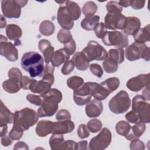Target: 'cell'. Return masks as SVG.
I'll list each match as a JSON object with an SVG mask.
<instances>
[{"mask_svg":"<svg viewBox=\"0 0 150 150\" xmlns=\"http://www.w3.org/2000/svg\"><path fill=\"white\" fill-rule=\"evenodd\" d=\"M43 101L38 110L39 117L53 116L58 110V104L62 100L61 91L56 88H50L40 94Z\"/></svg>","mask_w":150,"mask_h":150,"instance_id":"1","label":"cell"},{"mask_svg":"<svg viewBox=\"0 0 150 150\" xmlns=\"http://www.w3.org/2000/svg\"><path fill=\"white\" fill-rule=\"evenodd\" d=\"M21 64L23 69L28 72L32 78L41 77L44 71V60L38 52L30 51L24 53L22 57Z\"/></svg>","mask_w":150,"mask_h":150,"instance_id":"2","label":"cell"},{"mask_svg":"<svg viewBox=\"0 0 150 150\" xmlns=\"http://www.w3.org/2000/svg\"><path fill=\"white\" fill-rule=\"evenodd\" d=\"M39 117L38 113L35 110L25 107L15 112L13 125L21 127L24 131L28 130L37 123Z\"/></svg>","mask_w":150,"mask_h":150,"instance_id":"3","label":"cell"},{"mask_svg":"<svg viewBox=\"0 0 150 150\" xmlns=\"http://www.w3.org/2000/svg\"><path fill=\"white\" fill-rule=\"evenodd\" d=\"M131 104V101L128 94L124 90H121L109 101L108 107L112 112L120 114L126 112Z\"/></svg>","mask_w":150,"mask_h":150,"instance_id":"4","label":"cell"},{"mask_svg":"<svg viewBox=\"0 0 150 150\" xmlns=\"http://www.w3.org/2000/svg\"><path fill=\"white\" fill-rule=\"evenodd\" d=\"M124 60V51L122 49H112L109 50L105 59L103 62L104 70L108 73H115L118 65Z\"/></svg>","mask_w":150,"mask_h":150,"instance_id":"5","label":"cell"},{"mask_svg":"<svg viewBox=\"0 0 150 150\" xmlns=\"http://www.w3.org/2000/svg\"><path fill=\"white\" fill-rule=\"evenodd\" d=\"M149 103L146 102L142 95H136L132 98V111L137 115L139 121L144 123L150 122Z\"/></svg>","mask_w":150,"mask_h":150,"instance_id":"6","label":"cell"},{"mask_svg":"<svg viewBox=\"0 0 150 150\" xmlns=\"http://www.w3.org/2000/svg\"><path fill=\"white\" fill-rule=\"evenodd\" d=\"M28 1L2 0L1 9L4 16L8 18H19L21 14V8L25 6Z\"/></svg>","mask_w":150,"mask_h":150,"instance_id":"7","label":"cell"},{"mask_svg":"<svg viewBox=\"0 0 150 150\" xmlns=\"http://www.w3.org/2000/svg\"><path fill=\"white\" fill-rule=\"evenodd\" d=\"M81 52L90 62L104 60L107 55V52L105 49L95 40L89 41Z\"/></svg>","mask_w":150,"mask_h":150,"instance_id":"8","label":"cell"},{"mask_svg":"<svg viewBox=\"0 0 150 150\" xmlns=\"http://www.w3.org/2000/svg\"><path fill=\"white\" fill-rule=\"evenodd\" d=\"M106 46H112L116 49H122L128 45V36L120 31H107L102 38Z\"/></svg>","mask_w":150,"mask_h":150,"instance_id":"9","label":"cell"},{"mask_svg":"<svg viewBox=\"0 0 150 150\" xmlns=\"http://www.w3.org/2000/svg\"><path fill=\"white\" fill-rule=\"evenodd\" d=\"M95 84L96 82H86L79 88L73 90V100L77 105H84L91 100Z\"/></svg>","mask_w":150,"mask_h":150,"instance_id":"10","label":"cell"},{"mask_svg":"<svg viewBox=\"0 0 150 150\" xmlns=\"http://www.w3.org/2000/svg\"><path fill=\"white\" fill-rule=\"evenodd\" d=\"M112 140V134L107 128H104L100 132L91 139L89 149L91 150H103L107 148Z\"/></svg>","mask_w":150,"mask_h":150,"instance_id":"11","label":"cell"},{"mask_svg":"<svg viewBox=\"0 0 150 150\" xmlns=\"http://www.w3.org/2000/svg\"><path fill=\"white\" fill-rule=\"evenodd\" d=\"M127 18L121 13L107 12L104 18V25L107 29L123 30L126 23Z\"/></svg>","mask_w":150,"mask_h":150,"instance_id":"12","label":"cell"},{"mask_svg":"<svg viewBox=\"0 0 150 150\" xmlns=\"http://www.w3.org/2000/svg\"><path fill=\"white\" fill-rule=\"evenodd\" d=\"M0 54L10 62H15L18 59V49L2 35L0 36Z\"/></svg>","mask_w":150,"mask_h":150,"instance_id":"13","label":"cell"},{"mask_svg":"<svg viewBox=\"0 0 150 150\" xmlns=\"http://www.w3.org/2000/svg\"><path fill=\"white\" fill-rule=\"evenodd\" d=\"M56 3L60 4V6L57 11V19L59 25L66 30H70L74 26V21L71 16L69 13L66 6H65L64 1H55Z\"/></svg>","mask_w":150,"mask_h":150,"instance_id":"14","label":"cell"},{"mask_svg":"<svg viewBox=\"0 0 150 150\" xmlns=\"http://www.w3.org/2000/svg\"><path fill=\"white\" fill-rule=\"evenodd\" d=\"M49 145L51 149H75L76 143L73 140L64 141L62 134H53L49 139Z\"/></svg>","mask_w":150,"mask_h":150,"instance_id":"15","label":"cell"},{"mask_svg":"<svg viewBox=\"0 0 150 150\" xmlns=\"http://www.w3.org/2000/svg\"><path fill=\"white\" fill-rule=\"evenodd\" d=\"M127 87L132 91L138 92L143 88L149 86V73L139 74L128 80Z\"/></svg>","mask_w":150,"mask_h":150,"instance_id":"16","label":"cell"},{"mask_svg":"<svg viewBox=\"0 0 150 150\" xmlns=\"http://www.w3.org/2000/svg\"><path fill=\"white\" fill-rule=\"evenodd\" d=\"M147 47L145 44H139L133 43L130 45L125 50L126 59L131 62L138 60L142 57V53L145 49Z\"/></svg>","mask_w":150,"mask_h":150,"instance_id":"17","label":"cell"},{"mask_svg":"<svg viewBox=\"0 0 150 150\" xmlns=\"http://www.w3.org/2000/svg\"><path fill=\"white\" fill-rule=\"evenodd\" d=\"M74 129V124L70 120L53 122L52 134H65L71 132Z\"/></svg>","mask_w":150,"mask_h":150,"instance_id":"18","label":"cell"},{"mask_svg":"<svg viewBox=\"0 0 150 150\" xmlns=\"http://www.w3.org/2000/svg\"><path fill=\"white\" fill-rule=\"evenodd\" d=\"M103 110V104L101 101L91 100L86 105V114L89 118H95L100 116Z\"/></svg>","mask_w":150,"mask_h":150,"instance_id":"19","label":"cell"},{"mask_svg":"<svg viewBox=\"0 0 150 150\" xmlns=\"http://www.w3.org/2000/svg\"><path fill=\"white\" fill-rule=\"evenodd\" d=\"M6 34L9 39L15 41V46L21 45L19 39L22 35V31L20 26L15 24L8 25L6 27Z\"/></svg>","mask_w":150,"mask_h":150,"instance_id":"20","label":"cell"},{"mask_svg":"<svg viewBox=\"0 0 150 150\" xmlns=\"http://www.w3.org/2000/svg\"><path fill=\"white\" fill-rule=\"evenodd\" d=\"M139 19L135 16H128L126 19L125 26L123 29L124 33L127 35H134L141 27Z\"/></svg>","mask_w":150,"mask_h":150,"instance_id":"21","label":"cell"},{"mask_svg":"<svg viewBox=\"0 0 150 150\" xmlns=\"http://www.w3.org/2000/svg\"><path fill=\"white\" fill-rule=\"evenodd\" d=\"M38 47L43 53L46 64H49L52 59L54 53V47L50 42L46 39H42L38 43Z\"/></svg>","mask_w":150,"mask_h":150,"instance_id":"22","label":"cell"},{"mask_svg":"<svg viewBox=\"0 0 150 150\" xmlns=\"http://www.w3.org/2000/svg\"><path fill=\"white\" fill-rule=\"evenodd\" d=\"M71 60L79 70L84 71L89 67L90 61L82 52L75 53Z\"/></svg>","mask_w":150,"mask_h":150,"instance_id":"23","label":"cell"},{"mask_svg":"<svg viewBox=\"0 0 150 150\" xmlns=\"http://www.w3.org/2000/svg\"><path fill=\"white\" fill-rule=\"evenodd\" d=\"M145 129L146 126L145 123L139 121L135 123L134 125L131 127L129 133L124 137L129 141H131L135 138H138L143 134L145 131Z\"/></svg>","mask_w":150,"mask_h":150,"instance_id":"24","label":"cell"},{"mask_svg":"<svg viewBox=\"0 0 150 150\" xmlns=\"http://www.w3.org/2000/svg\"><path fill=\"white\" fill-rule=\"evenodd\" d=\"M70 55L64 48L60 49L54 52L52 59L51 60L52 64L54 67H59L63 63L69 60Z\"/></svg>","mask_w":150,"mask_h":150,"instance_id":"25","label":"cell"},{"mask_svg":"<svg viewBox=\"0 0 150 150\" xmlns=\"http://www.w3.org/2000/svg\"><path fill=\"white\" fill-rule=\"evenodd\" d=\"M53 121L48 120H42L38 122L35 131L36 134L40 137H45L52 134Z\"/></svg>","mask_w":150,"mask_h":150,"instance_id":"26","label":"cell"},{"mask_svg":"<svg viewBox=\"0 0 150 150\" xmlns=\"http://www.w3.org/2000/svg\"><path fill=\"white\" fill-rule=\"evenodd\" d=\"M4 90L7 93L13 94L18 92L21 87V81L16 79H9L2 83Z\"/></svg>","mask_w":150,"mask_h":150,"instance_id":"27","label":"cell"},{"mask_svg":"<svg viewBox=\"0 0 150 150\" xmlns=\"http://www.w3.org/2000/svg\"><path fill=\"white\" fill-rule=\"evenodd\" d=\"M135 43L144 44L149 41V25L140 28L138 32L133 35Z\"/></svg>","mask_w":150,"mask_h":150,"instance_id":"28","label":"cell"},{"mask_svg":"<svg viewBox=\"0 0 150 150\" xmlns=\"http://www.w3.org/2000/svg\"><path fill=\"white\" fill-rule=\"evenodd\" d=\"M14 114H13L1 100L0 108V123L11 124L13 121Z\"/></svg>","mask_w":150,"mask_h":150,"instance_id":"29","label":"cell"},{"mask_svg":"<svg viewBox=\"0 0 150 150\" xmlns=\"http://www.w3.org/2000/svg\"><path fill=\"white\" fill-rule=\"evenodd\" d=\"M64 4L71 16L73 20H78L81 16V9L79 5L75 2L71 1H65Z\"/></svg>","mask_w":150,"mask_h":150,"instance_id":"30","label":"cell"},{"mask_svg":"<svg viewBox=\"0 0 150 150\" xmlns=\"http://www.w3.org/2000/svg\"><path fill=\"white\" fill-rule=\"evenodd\" d=\"M100 21L98 15H94L91 17H85L81 22V28L86 30H92L94 29L96 26Z\"/></svg>","mask_w":150,"mask_h":150,"instance_id":"31","label":"cell"},{"mask_svg":"<svg viewBox=\"0 0 150 150\" xmlns=\"http://www.w3.org/2000/svg\"><path fill=\"white\" fill-rule=\"evenodd\" d=\"M110 93L100 84L96 83L92 91V96L96 100H104L109 95Z\"/></svg>","mask_w":150,"mask_h":150,"instance_id":"32","label":"cell"},{"mask_svg":"<svg viewBox=\"0 0 150 150\" xmlns=\"http://www.w3.org/2000/svg\"><path fill=\"white\" fill-rule=\"evenodd\" d=\"M100 84L111 93L118 88L120 86V80L115 77H110L101 82Z\"/></svg>","mask_w":150,"mask_h":150,"instance_id":"33","label":"cell"},{"mask_svg":"<svg viewBox=\"0 0 150 150\" xmlns=\"http://www.w3.org/2000/svg\"><path fill=\"white\" fill-rule=\"evenodd\" d=\"M55 30L54 23L49 21L45 20L42 22L39 25V31L44 36H50L53 34Z\"/></svg>","mask_w":150,"mask_h":150,"instance_id":"34","label":"cell"},{"mask_svg":"<svg viewBox=\"0 0 150 150\" xmlns=\"http://www.w3.org/2000/svg\"><path fill=\"white\" fill-rule=\"evenodd\" d=\"M97 6L93 1L86 2L82 8V12L86 17H91L96 13Z\"/></svg>","mask_w":150,"mask_h":150,"instance_id":"35","label":"cell"},{"mask_svg":"<svg viewBox=\"0 0 150 150\" xmlns=\"http://www.w3.org/2000/svg\"><path fill=\"white\" fill-rule=\"evenodd\" d=\"M131 125L128 122L125 121H120L115 125V130L118 134L125 137L129 132Z\"/></svg>","mask_w":150,"mask_h":150,"instance_id":"36","label":"cell"},{"mask_svg":"<svg viewBox=\"0 0 150 150\" xmlns=\"http://www.w3.org/2000/svg\"><path fill=\"white\" fill-rule=\"evenodd\" d=\"M84 84V80L83 78L79 76H71L69 77L67 80V86L74 90L77 89L80 87Z\"/></svg>","mask_w":150,"mask_h":150,"instance_id":"37","label":"cell"},{"mask_svg":"<svg viewBox=\"0 0 150 150\" xmlns=\"http://www.w3.org/2000/svg\"><path fill=\"white\" fill-rule=\"evenodd\" d=\"M57 38L60 43L64 45L70 42L73 39V37L69 30L62 29L59 31L57 35Z\"/></svg>","mask_w":150,"mask_h":150,"instance_id":"38","label":"cell"},{"mask_svg":"<svg viewBox=\"0 0 150 150\" xmlns=\"http://www.w3.org/2000/svg\"><path fill=\"white\" fill-rule=\"evenodd\" d=\"M102 123L100 120L94 118L90 120L87 124V126L90 131L93 133H96L101 130L102 128Z\"/></svg>","mask_w":150,"mask_h":150,"instance_id":"39","label":"cell"},{"mask_svg":"<svg viewBox=\"0 0 150 150\" xmlns=\"http://www.w3.org/2000/svg\"><path fill=\"white\" fill-rule=\"evenodd\" d=\"M106 9L108 12L110 13H121L122 7L119 4L118 1H111L107 3Z\"/></svg>","mask_w":150,"mask_h":150,"instance_id":"40","label":"cell"},{"mask_svg":"<svg viewBox=\"0 0 150 150\" xmlns=\"http://www.w3.org/2000/svg\"><path fill=\"white\" fill-rule=\"evenodd\" d=\"M23 132L24 130L21 127L16 125H13L12 128L9 133V135L13 140H19L22 137Z\"/></svg>","mask_w":150,"mask_h":150,"instance_id":"41","label":"cell"},{"mask_svg":"<svg viewBox=\"0 0 150 150\" xmlns=\"http://www.w3.org/2000/svg\"><path fill=\"white\" fill-rule=\"evenodd\" d=\"M94 31L98 38L102 39L107 32V28L103 22H100L96 26Z\"/></svg>","mask_w":150,"mask_h":150,"instance_id":"42","label":"cell"},{"mask_svg":"<svg viewBox=\"0 0 150 150\" xmlns=\"http://www.w3.org/2000/svg\"><path fill=\"white\" fill-rule=\"evenodd\" d=\"M77 135L81 139L86 138L90 135V131L87 125L84 124L79 125L77 128Z\"/></svg>","mask_w":150,"mask_h":150,"instance_id":"43","label":"cell"},{"mask_svg":"<svg viewBox=\"0 0 150 150\" xmlns=\"http://www.w3.org/2000/svg\"><path fill=\"white\" fill-rule=\"evenodd\" d=\"M74 67L73 61L71 60H68L64 63L61 69V72L64 75H68L73 71Z\"/></svg>","mask_w":150,"mask_h":150,"instance_id":"44","label":"cell"},{"mask_svg":"<svg viewBox=\"0 0 150 150\" xmlns=\"http://www.w3.org/2000/svg\"><path fill=\"white\" fill-rule=\"evenodd\" d=\"M8 76L9 79H16L21 81L23 76L21 70L17 67H12L8 71Z\"/></svg>","mask_w":150,"mask_h":150,"instance_id":"45","label":"cell"},{"mask_svg":"<svg viewBox=\"0 0 150 150\" xmlns=\"http://www.w3.org/2000/svg\"><path fill=\"white\" fill-rule=\"evenodd\" d=\"M90 70L93 74L97 77H101L103 74V70L101 66L97 63H93L89 66Z\"/></svg>","mask_w":150,"mask_h":150,"instance_id":"46","label":"cell"},{"mask_svg":"<svg viewBox=\"0 0 150 150\" xmlns=\"http://www.w3.org/2000/svg\"><path fill=\"white\" fill-rule=\"evenodd\" d=\"M56 119L57 121H63L71 119V114L67 110L61 109L56 115Z\"/></svg>","mask_w":150,"mask_h":150,"instance_id":"47","label":"cell"},{"mask_svg":"<svg viewBox=\"0 0 150 150\" xmlns=\"http://www.w3.org/2000/svg\"><path fill=\"white\" fill-rule=\"evenodd\" d=\"M26 100L31 104L35 105H39V106H40L42 105V101H43V100L40 95L38 96L35 94L27 95Z\"/></svg>","mask_w":150,"mask_h":150,"instance_id":"48","label":"cell"},{"mask_svg":"<svg viewBox=\"0 0 150 150\" xmlns=\"http://www.w3.org/2000/svg\"><path fill=\"white\" fill-rule=\"evenodd\" d=\"M129 148L132 150H144L145 149V144L141 140L135 138L131 140Z\"/></svg>","mask_w":150,"mask_h":150,"instance_id":"49","label":"cell"},{"mask_svg":"<svg viewBox=\"0 0 150 150\" xmlns=\"http://www.w3.org/2000/svg\"><path fill=\"white\" fill-rule=\"evenodd\" d=\"M63 48L66 50L70 56L73 54L76 50V44L74 40L72 39L70 42L64 44Z\"/></svg>","mask_w":150,"mask_h":150,"instance_id":"50","label":"cell"},{"mask_svg":"<svg viewBox=\"0 0 150 150\" xmlns=\"http://www.w3.org/2000/svg\"><path fill=\"white\" fill-rule=\"evenodd\" d=\"M34 80L35 79H30L26 76H23L21 80L22 88L23 90H29V87Z\"/></svg>","mask_w":150,"mask_h":150,"instance_id":"51","label":"cell"},{"mask_svg":"<svg viewBox=\"0 0 150 150\" xmlns=\"http://www.w3.org/2000/svg\"><path fill=\"white\" fill-rule=\"evenodd\" d=\"M125 117L126 120L130 123L134 124L139 121V119L137 115L132 111H130L128 112H127L125 114Z\"/></svg>","mask_w":150,"mask_h":150,"instance_id":"52","label":"cell"},{"mask_svg":"<svg viewBox=\"0 0 150 150\" xmlns=\"http://www.w3.org/2000/svg\"><path fill=\"white\" fill-rule=\"evenodd\" d=\"M145 4V1H138V0H131L130 3V6L134 9L138 10L144 8Z\"/></svg>","mask_w":150,"mask_h":150,"instance_id":"53","label":"cell"},{"mask_svg":"<svg viewBox=\"0 0 150 150\" xmlns=\"http://www.w3.org/2000/svg\"><path fill=\"white\" fill-rule=\"evenodd\" d=\"M12 140L9 135H5L1 137V144L4 146H8L12 144Z\"/></svg>","mask_w":150,"mask_h":150,"instance_id":"54","label":"cell"},{"mask_svg":"<svg viewBox=\"0 0 150 150\" xmlns=\"http://www.w3.org/2000/svg\"><path fill=\"white\" fill-rule=\"evenodd\" d=\"M13 149H25V150H28L29 147L28 145L22 141H19L16 142L13 146Z\"/></svg>","mask_w":150,"mask_h":150,"instance_id":"55","label":"cell"},{"mask_svg":"<svg viewBox=\"0 0 150 150\" xmlns=\"http://www.w3.org/2000/svg\"><path fill=\"white\" fill-rule=\"evenodd\" d=\"M88 142L87 141H81L76 143L75 149H87Z\"/></svg>","mask_w":150,"mask_h":150,"instance_id":"56","label":"cell"},{"mask_svg":"<svg viewBox=\"0 0 150 150\" xmlns=\"http://www.w3.org/2000/svg\"><path fill=\"white\" fill-rule=\"evenodd\" d=\"M8 132V125L7 124L0 123V135L1 137H2Z\"/></svg>","mask_w":150,"mask_h":150,"instance_id":"57","label":"cell"},{"mask_svg":"<svg viewBox=\"0 0 150 150\" xmlns=\"http://www.w3.org/2000/svg\"><path fill=\"white\" fill-rule=\"evenodd\" d=\"M149 86L146 87L144 91H142V97L145 98L146 101H149L150 100V97H149Z\"/></svg>","mask_w":150,"mask_h":150,"instance_id":"58","label":"cell"},{"mask_svg":"<svg viewBox=\"0 0 150 150\" xmlns=\"http://www.w3.org/2000/svg\"><path fill=\"white\" fill-rule=\"evenodd\" d=\"M118 3L122 7L127 8L130 6L131 1H118Z\"/></svg>","mask_w":150,"mask_h":150,"instance_id":"59","label":"cell"},{"mask_svg":"<svg viewBox=\"0 0 150 150\" xmlns=\"http://www.w3.org/2000/svg\"><path fill=\"white\" fill-rule=\"evenodd\" d=\"M6 21L5 17L2 15H1V24H0L1 28L3 29L6 26Z\"/></svg>","mask_w":150,"mask_h":150,"instance_id":"60","label":"cell"}]
</instances>
